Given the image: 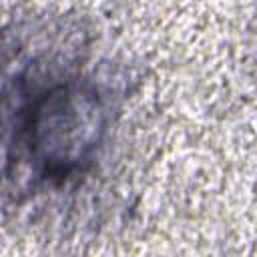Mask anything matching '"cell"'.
I'll return each instance as SVG.
<instances>
[{
    "mask_svg": "<svg viewBox=\"0 0 257 257\" xmlns=\"http://www.w3.org/2000/svg\"><path fill=\"white\" fill-rule=\"evenodd\" d=\"M18 104L8 126L16 159L44 179H66L90 161L106 126V106L90 82L68 78L46 88H28L18 78Z\"/></svg>",
    "mask_w": 257,
    "mask_h": 257,
    "instance_id": "6da1fadb",
    "label": "cell"
}]
</instances>
